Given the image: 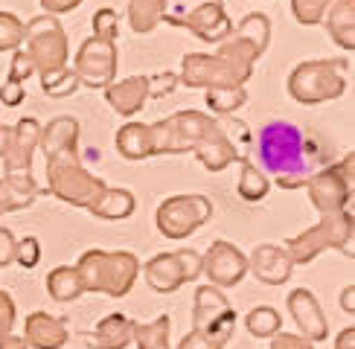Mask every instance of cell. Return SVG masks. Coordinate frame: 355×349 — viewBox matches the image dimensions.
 Instances as JSON below:
<instances>
[{
  "mask_svg": "<svg viewBox=\"0 0 355 349\" xmlns=\"http://www.w3.org/2000/svg\"><path fill=\"white\" fill-rule=\"evenodd\" d=\"M155 154H196L204 169L225 172L239 152L227 137V128L204 111H178L166 120L149 125Z\"/></svg>",
  "mask_w": 355,
  "mask_h": 349,
  "instance_id": "6da1fadb",
  "label": "cell"
},
{
  "mask_svg": "<svg viewBox=\"0 0 355 349\" xmlns=\"http://www.w3.org/2000/svg\"><path fill=\"white\" fill-rule=\"evenodd\" d=\"M257 166L283 189L303 186L315 172L329 166L327 145L291 123H268L257 134Z\"/></svg>",
  "mask_w": 355,
  "mask_h": 349,
  "instance_id": "7a4b0ae2",
  "label": "cell"
},
{
  "mask_svg": "<svg viewBox=\"0 0 355 349\" xmlns=\"http://www.w3.org/2000/svg\"><path fill=\"white\" fill-rule=\"evenodd\" d=\"M105 189H108L105 181L82 166L79 149H62L47 154V193L55 195L58 201L91 213Z\"/></svg>",
  "mask_w": 355,
  "mask_h": 349,
  "instance_id": "3957f363",
  "label": "cell"
},
{
  "mask_svg": "<svg viewBox=\"0 0 355 349\" xmlns=\"http://www.w3.org/2000/svg\"><path fill=\"white\" fill-rule=\"evenodd\" d=\"M24 44H26L24 53L29 55L35 73L41 76V87H50L67 70L70 62L64 26L58 24L55 15H38V18H33L24 26Z\"/></svg>",
  "mask_w": 355,
  "mask_h": 349,
  "instance_id": "277c9868",
  "label": "cell"
},
{
  "mask_svg": "<svg viewBox=\"0 0 355 349\" xmlns=\"http://www.w3.org/2000/svg\"><path fill=\"white\" fill-rule=\"evenodd\" d=\"M85 291H99L108 297H125L137 283L140 262L128 251H87L76 262Z\"/></svg>",
  "mask_w": 355,
  "mask_h": 349,
  "instance_id": "5b68a950",
  "label": "cell"
},
{
  "mask_svg": "<svg viewBox=\"0 0 355 349\" xmlns=\"http://www.w3.org/2000/svg\"><path fill=\"white\" fill-rule=\"evenodd\" d=\"M347 58H315L303 62L291 70L288 76V93L300 105H320L344 96L347 91Z\"/></svg>",
  "mask_w": 355,
  "mask_h": 349,
  "instance_id": "8992f818",
  "label": "cell"
},
{
  "mask_svg": "<svg viewBox=\"0 0 355 349\" xmlns=\"http://www.w3.org/2000/svg\"><path fill=\"white\" fill-rule=\"evenodd\" d=\"M254 76V64L230 55L225 47H218L216 55L207 53H187L181 62V84L187 87H245Z\"/></svg>",
  "mask_w": 355,
  "mask_h": 349,
  "instance_id": "52a82bcc",
  "label": "cell"
},
{
  "mask_svg": "<svg viewBox=\"0 0 355 349\" xmlns=\"http://www.w3.org/2000/svg\"><path fill=\"white\" fill-rule=\"evenodd\" d=\"M283 247L288 251L294 265H309L315 256L329 251V247L341 251L344 256H352V213L341 210L335 215H320V222L315 227L288 239Z\"/></svg>",
  "mask_w": 355,
  "mask_h": 349,
  "instance_id": "ba28073f",
  "label": "cell"
},
{
  "mask_svg": "<svg viewBox=\"0 0 355 349\" xmlns=\"http://www.w3.org/2000/svg\"><path fill=\"white\" fill-rule=\"evenodd\" d=\"M41 123L35 116H24L9 128V143L3 152V181L24 195H41V186L33 178V154L38 149Z\"/></svg>",
  "mask_w": 355,
  "mask_h": 349,
  "instance_id": "9c48e42d",
  "label": "cell"
},
{
  "mask_svg": "<svg viewBox=\"0 0 355 349\" xmlns=\"http://www.w3.org/2000/svg\"><path fill=\"white\" fill-rule=\"evenodd\" d=\"M352 169H355V154L349 152L341 163H332V166H323L320 172H315L312 178L306 181L309 189V198H312L315 210L320 215H335L347 210V204L352 201Z\"/></svg>",
  "mask_w": 355,
  "mask_h": 349,
  "instance_id": "30bf717a",
  "label": "cell"
},
{
  "mask_svg": "<svg viewBox=\"0 0 355 349\" xmlns=\"http://www.w3.org/2000/svg\"><path fill=\"white\" fill-rule=\"evenodd\" d=\"M213 204L204 195H172L157 207V230L166 239L178 242L192 236L204 222H210Z\"/></svg>",
  "mask_w": 355,
  "mask_h": 349,
  "instance_id": "8fae6325",
  "label": "cell"
},
{
  "mask_svg": "<svg viewBox=\"0 0 355 349\" xmlns=\"http://www.w3.org/2000/svg\"><path fill=\"white\" fill-rule=\"evenodd\" d=\"M146 283L157 294H172L184 283H192L201 276V256L196 251H172V253H157L143 265Z\"/></svg>",
  "mask_w": 355,
  "mask_h": 349,
  "instance_id": "7c38bea8",
  "label": "cell"
},
{
  "mask_svg": "<svg viewBox=\"0 0 355 349\" xmlns=\"http://www.w3.org/2000/svg\"><path fill=\"white\" fill-rule=\"evenodd\" d=\"M192 329L204 332L210 338L227 343L236 329V312L216 285H201L196 291V305H192Z\"/></svg>",
  "mask_w": 355,
  "mask_h": 349,
  "instance_id": "4fadbf2b",
  "label": "cell"
},
{
  "mask_svg": "<svg viewBox=\"0 0 355 349\" xmlns=\"http://www.w3.org/2000/svg\"><path fill=\"white\" fill-rule=\"evenodd\" d=\"M116 67H120V55H116V44L105 41V38H87L79 53H76V73L79 84L87 87H108L116 79Z\"/></svg>",
  "mask_w": 355,
  "mask_h": 349,
  "instance_id": "5bb4252c",
  "label": "cell"
},
{
  "mask_svg": "<svg viewBox=\"0 0 355 349\" xmlns=\"http://www.w3.org/2000/svg\"><path fill=\"white\" fill-rule=\"evenodd\" d=\"M201 274L210 276V285L216 288H233L242 283L248 274V256L230 242H213L210 251L201 256Z\"/></svg>",
  "mask_w": 355,
  "mask_h": 349,
  "instance_id": "9a60e30c",
  "label": "cell"
},
{
  "mask_svg": "<svg viewBox=\"0 0 355 349\" xmlns=\"http://www.w3.org/2000/svg\"><path fill=\"white\" fill-rule=\"evenodd\" d=\"M169 21L189 29L192 35L207 41V44H218V41H225L233 33V21L227 18L225 6L216 3V0H207V3L196 6L187 18H169Z\"/></svg>",
  "mask_w": 355,
  "mask_h": 349,
  "instance_id": "2e32d148",
  "label": "cell"
},
{
  "mask_svg": "<svg viewBox=\"0 0 355 349\" xmlns=\"http://www.w3.org/2000/svg\"><path fill=\"white\" fill-rule=\"evenodd\" d=\"M248 271H254V276L265 285H283L288 283L294 262L283 244H257L248 256Z\"/></svg>",
  "mask_w": 355,
  "mask_h": 349,
  "instance_id": "e0dca14e",
  "label": "cell"
},
{
  "mask_svg": "<svg viewBox=\"0 0 355 349\" xmlns=\"http://www.w3.org/2000/svg\"><path fill=\"white\" fill-rule=\"evenodd\" d=\"M288 312L294 317V323H297V329L303 332V338H309V341H327V332H329L327 314H323L318 297L309 288L291 291V294H288Z\"/></svg>",
  "mask_w": 355,
  "mask_h": 349,
  "instance_id": "ac0fdd59",
  "label": "cell"
},
{
  "mask_svg": "<svg viewBox=\"0 0 355 349\" xmlns=\"http://www.w3.org/2000/svg\"><path fill=\"white\" fill-rule=\"evenodd\" d=\"M24 334L26 346L33 349H62L67 343V323L62 317H53L47 312H33L24 320Z\"/></svg>",
  "mask_w": 355,
  "mask_h": 349,
  "instance_id": "d6986e66",
  "label": "cell"
},
{
  "mask_svg": "<svg viewBox=\"0 0 355 349\" xmlns=\"http://www.w3.org/2000/svg\"><path fill=\"white\" fill-rule=\"evenodd\" d=\"M105 99L120 116H135L149 102V76H131L125 82H111L105 87Z\"/></svg>",
  "mask_w": 355,
  "mask_h": 349,
  "instance_id": "ffe728a7",
  "label": "cell"
},
{
  "mask_svg": "<svg viewBox=\"0 0 355 349\" xmlns=\"http://www.w3.org/2000/svg\"><path fill=\"white\" fill-rule=\"evenodd\" d=\"M131 341H135V320H128L125 314H108L105 320H99L85 343L87 349H125Z\"/></svg>",
  "mask_w": 355,
  "mask_h": 349,
  "instance_id": "44dd1931",
  "label": "cell"
},
{
  "mask_svg": "<svg viewBox=\"0 0 355 349\" xmlns=\"http://www.w3.org/2000/svg\"><path fill=\"white\" fill-rule=\"evenodd\" d=\"M332 41L341 50H355V0H332L327 15H323Z\"/></svg>",
  "mask_w": 355,
  "mask_h": 349,
  "instance_id": "7402d4cb",
  "label": "cell"
},
{
  "mask_svg": "<svg viewBox=\"0 0 355 349\" xmlns=\"http://www.w3.org/2000/svg\"><path fill=\"white\" fill-rule=\"evenodd\" d=\"M79 143V120L76 116H53L47 125H41V137H38V149L44 157L62 149H76Z\"/></svg>",
  "mask_w": 355,
  "mask_h": 349,
  "instance_id": "603a6c76",
  "label": "cell"
},
{
  "mask_svg": "<svg viewBox=\"0 0 355 349\" xmlns=\"http://www.w3.org/2000/svg\"><path fill=\"white\" fill-rule=\"evenodd\" d=\"M116 152H120L125 160H146L152 157V131L143 123H125L120 131H116Z\"/></svg>",
  "mask_w": 355,
  "mask_h": 349,
  "instance_id": "cb8c5ba5",
  "label": "cell"
},
{
  "mask_svg": "<svg viewBox=\"0 0 355 349\" xmlns=\"http://www.w3.org/2000/svg\"><path fill=\"white\" fill-rule=\"evenodd\" d=\"M47 291L55 303H73L85 294L82 276L76 271V265H58L47 274Z\"/></svg>",
  "mask_w": 355,
  "mask_h": 349,
  "instance_id": "d4e9b609",
  "label": "cell"
},
{
  "mask_svg": "<svg viewBox=\"0 0 355 349\" xmlns=\"http://www.w3.org/2000/svg\"><path fill=\"white\" fill-rule=\"evenodd\" d=\"M135 207H137V201L128 189L108 186L105 193H102V198L94 204L91 213L96 218H105V222H120V218H128L131 213H135Z\"/></svg>",
  "mask_w": 355,
  "mask_h": 349,
  "instance_id": "484cf974",
  "label": "cell"
},
{
  "mask_svg": "<svg viewBox=\"0 0 355 349\" xmlns=\"http://www.w3.org/2000/svg\"><path fill=\"white\" fill-rule=\"evenodd\" d=\"M166 18V0H128V24L137 35H146Z\"/></svg>",
  "mask_w": 355,
  "mask_h": 349,
  "instance_id": "4316f807",
  "label": "cell"
},
{
  "mask_svg": "<svg viewBox=\"0 0 355 349\" xmlns=\"http://www.w3.org/2000/svg\"><path fill=\"white\" fill-rule=\"evenodd\" d=\"M169 329H172V320L166 314L152 320V323H135V343H137V349H172Z\"/></svg>",
  "mask_w": 355,
  "mask_h": 349,
  "instance_id": "83f0119b",
  "label": "cell"
},
{
  "mask_svg": "<svg viewBox=\"0 0 355 349\" xmlns=\"http://www.w3.org/2000/svg\"><path fill=\"white\" fill-rule=\"evenodd\" d=\"M239 198L245 201H262L265 195H268V189H271V181H268V174H265L254 160H242V174H239Z\"/></svg>",
  "mask_w": 355,
  "mask_h": 349,
  "instance_id": "f1b7e54d",
  "label": "cell"
},
{
  "mask_svg": "<svg viewBox=\"0 0 355 349\" xmlns=\"http://www.w3.org/2000/svg\"><path fill=\"white\" fill-rule=\"evenodd\" d=\"M245 326L254 338H274V334L283 329V317H279V312L271 309V305H257V309L248 312Z\"/></svg>",
  "mask_w": 355,
  "mask_h": 349,
  "instance_id": "f546056e",
  "label": "cell"
},
{
  "mask_svg": "<svg viewBox=\"0 0 355 349\" xmlns=\"http://www.w3.org/2000/svg\"><path fill=\"white\" fill-rule=\"evenodd\" d=\"M248 102L245 87H210L207 91V105L218 116H230L233 111H239Z\"/></svg>",
  "mask_w": 355,
  "mask_h": 349,
  "instance_id": "4dcf8cb0",
  "label": "cell"
},
{
  "mask_svg": "<svg viewBox=\"0 0 355 349\" xmlns=\"http://www.w3.org/2000/svg\"><path fill=\"white\" fill-rule=\"evenodd\" d=\"M332 0H291V12L297 24L303 26H318L323 24V15H327Z\"/></svg>",
  "mask_w": 355,
  "mask_h": 349,
  "instance_id": "1f68e13d",
  "label": "cell"
},
{
  "mask_svg": "<svg viewBox=\"0 0 355 349\" xmlns=\"http://www.w3.org/2000/svg\"><path fill=\"white\" fill-rule=\"evenodd\" d=\"M24 44V24L12 12H0V53L21 50Z\"/></svg>",
  "mask_w": 355,
  "mask_h": 349,
  "instance_id": "d6a6232c",
  "label": "cell"
},
{
  "mask_svg": "<svg viewBox=\"0 0 355 349\" xmlns=\"http://www.w3.org/2000/svg\"><path fill=\"white\" fill-rule=\"evenodd\" d=\"M33 201H35L33 195H24V193H18V189H15L12 184L0 181V215H6V213H18V210H26Z\"/></svg>",
  "mask_w": 355,
  "mask_h": 349,
  "instance_id": "836d02e7",
  "label": "cell"
},
{
  "mask_svg": "<svg viewBox=\"0 0 355 349\" xmlns=\"http://www.w3.org/2000/svg\"><path fill=\"white\" fill-rule=\"evenodd\" d=\"M94 35L116 44V35H120V18H116L114 9L105 6V9H99V12L94 15Z\"/></svg>",
  "mask_w": 355,
  "mask_h": 349,
  "instance_id": "e575fe53",
  "label": "cell"
},
{
  "mask_svg": "<svg viewBox=\"0 0 355 349\" xmlns=\"http://www.w3.org/2000/svg\"><path fill=\"white\" fill-rule=\"evenodd\" d=\"M41 259V242L35 236H26L15 244V262H18L21 268H35Z\"/></svg>",
  "mask_w": 355,
  "mask_h": 349,
  "instance_id": "d590c367",
  "label": "cell"
},
{
  "mask_svg": "<svg viewBox=\"0 0 355 349\" xmlns=\"http://www.w3.org/2000/svg\"><path fill=\"white\" fill-rule=\"evenodd\" d=\"M35 73V67H33V62H29V55L24 53V50H15V55H12V67H9V79L6 82H18V84H24L29 76Z\"/></svg>",
  "mask_w": 355,
  "mask_h": 349,
  "instance_id": "8d00e7d4",
  "label": "cell"
},
{
  "mask_svg": "<svg viewBox=\"0 0 355 349\" xmlns=\"http://www.w3.org/2000/svg\"><path fill=\"white\" fill-rule=\"evenodd\" d=\"M76 87H79L76 73H73V70H64L62 76H58L50 87H44V93H47V96H55V99H64V96H70V93H76Z\"/></svg>",
  "mask_w": 355,
  "mask_h": 349,
  "instance_id": "74e56055",
  "label": "cell"
},
{
  "mask_svg": "<svg viewBox=\"0 0 355 349\" xmlns=\"http://www.w3.org/2000/svg\"><path fill=\"white\" fill-rule=\"evenodd\" d=\"M15 320H18V309H15V300L6 294V291H0V338L12 334Z\"/></svg>",
  "mask_w": 355,
  "mask_h": 349,
  "instance_id": "f35d334b",
  "label": "cell"
},
{
  "mask_svg": "<svg viewBox=\"0 0 355 349\" xmlns=\"http://www.w3.org/2000/svg\"><path fill=\"white\" fill-rule=\"evenodd\" d=\"M178 349H225V343L216 341V338H210V334L192 329L189 334H184V338H181Z\"/></svg>",
  "mask_w": 355,
  "mask_h": 349,
  "instance_id": "ab89813d",
  "label": "cell"
},
{
  "mask_svg": "<svg viewBox=\"0 0 355 349\" xmlns=\"http://www.w3.org/2000/svg\"><path fill=\"white\" fill-rule=\"evenodd\" d=\"M271 349H315L309 338H300V334H286V332H277Z\"/></svg>",
  "mask_w": 355,
  "mask_h": 349,
  "instance_id": "60d3db41",
  "label": "cell"
},
{
  "mask_svg": "<svg viewBox=\"0 0 355 349\" xmlns=\"http://www.w3.org/2000/svg\"><path fill=\"white\" fill-rule=\"evenodd\" d=\"M26 96V87L18 84V82H6L3 87H0V102H3L6 108H15V105H21Z\"/></svg>",
  "mask_w": 355,
  "mask_h": 349,
  "instance_id": "b9f144b4",
  "label": "cell"
},
{
  "mask_svg": "<svg viewBox=\"0 0 355 349\" xmlns=\"http://www.w3.org/2000/svg\"><path fill=\"white\" fill-rule=\"evenodd\" d=\"M15 236H12V230L6 227H0V268H6L15 262Z\"/></svg>",
  "mask_w": 355,
  "mask_h": 349,
  "instance_id": "7bdbcfd3",
  "label": "cell"
},
{
  "mask_svg": "<svg viewBox=\"0 0 355 349\" xmlns=\"http://www.w3.org/2000/svg\"><path fill=\"white\" fill-rule=\"evenodd\" d=\"M175 84H178L175 73H164V76H157V79H149V99H152V96H155V99H157V96H166Z\"/></svg>",
  "mask_w": 355,
  "mask_h": 349,
  "instance_id": "ee69618b",
  "label": "cell"
},
{
  "mask_svg": "<svg viewBox=\"0 0 355 349\" xmlns=\"http://www.w3.org/2000/svg\"><path fill=\"white\" fill-rule=\"evenodd\" d=\"M82 3V0H41V6L47 15H62V12H73Z\"/></svg>",
  "mask_w": 355,
  "mask_h": 349,
  "instance_id": "f6af8a7d",
  "label": "cell"
},
{
  "mask_svg": "<svg viewBox=\"0 0 355 349\" xmlns=\"http://www.w3.org/2000/svg\"><path fill=\"white\" fill-rule=\"evenodd\" d=\"M335 349H355V329H344L341 334H338V341H335Z\"/></svg>",
  "mask_w": 355,
  "mask_h": 349,
  "instance_id": "bcb514c9",
  "label": "cell"
},
{
  "mask_svg": "<svg viewBox=\"0 0 355 349\" xmlns=\"http://www.w3.org/2000/svg\"><path fill=\"white\" fill-rule=\"evenodd\" d=\"M341 309H344L347 314L355 312V285H347V288L341 291Z\"/></svg>",
  "mask_w": 355,
  "mask_h": 349,
  "instance_id": "7dc6e473",
  "label": "cell"
},
{
  "mask_svg": "<svg viewBox=\"0 0 355 349\" xmlns=\"http://www.w3.org/2000/svg\"><path fill=\"white\" fill-rule=\"evenodd\" d=\"M0 349H29V346L18 334H6V338H0Z\"/></svg>",
  "mask_w": 355,
  "mask_h": 349,
  "instance_id": "c3c4849f",
  "label": "cell"
},
{
  "mask_svg": "<svg viewBox=\"0 0 355 349\" xmlns=\"http://www.w3.org/2000/svg\"><path fill=\"white\" fill-rule=\"evenodd\" d=\"M6 143H9V128L0 123V157H3V152H6Z\"/></svg>",
  "mask_w": 355,
  "mask_h": 349,
  "instance_id": "681fc988",
  "label": "cell"
},
{
  "mask_svg": "<svg viewBox=\"0 0 355 349\" xmlns=\"http://www.w3.org/2000/svg\"><path fill=\"white\" fill-rule=\"evenodd\" d=\"M216 3H221V0H216Z\"/></svg>",
  "mask_w": 355,
  "mask_h": 349,
  "instance_id": "f907efd6",
  "label": "cell"
}]
</instances>
